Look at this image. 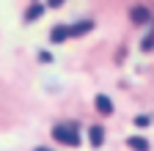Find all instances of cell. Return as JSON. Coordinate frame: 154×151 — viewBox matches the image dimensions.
Here are the masks:
<instances>
[{
    "mask_svg": "<svg viewBox=\"0 0 154 151\" xmlns=\"http://www.w3.org/2000/svg\"><path fill=\"white\" fill-rule=\"evenodd\" d=\"M80 124L77 121H69V124H55L52 126V137L63 146H80V135H77Z\"/></svg>",
    "mask_w": 154,
    "mask_h": 151,
    "instance_id": "obj_1",
    "label": "cell"
},
{
    "mask_svg": "<svg viewBox=\"0 0 154 151\" xmlns=\"http://www.w3.org/2000/svg\"><path fill=\"white\" fill-rule=\"evenodd\" d=\"M96 110H99L102 116H110V113H113V102H110V96L99 93V96H96Z\"/></svg>",
    "mask_w": 154,
    "mask_h": 151,
    "instance_id": "obj_2",
    "label": "cell"
},
{
    "mask_svg": "<svg viewBox=\"0 0 154 151\" xmlns=\"http://www.w3.org/2000/svg\"><path fill=\"white\" fill-rule=\"evenodd\" d=\"M88 137H91V146H94V148H99L102 140H105V129H102V126H91V129H88Z\"/></svg>",
    "mask_w": 154,
    "mask_h": 151,
    "instance_id": "obj_3",
    "label": "cell"
},
{
    "mask_svg": "<svg viewBox=\"0 0 154 151\" xmlns=\"http://www.w3.org/2000/svg\"><path fill=\"white\" fill-rule=\"evenodd\" d=\"M94 28L91 20H83V22H77V25H69V36H80V33H88Z\"/></svg>",
    "mask_w": 154,
    "mask_h": 151,
    "instance_id": "obj_4",
    "label": "cell"
},
{
    "mask_svg": "<svg viewBox=\"0 0 154 151\" xmlns=\"http://www.w3.org/2000/svg\"><path fill=\"white\" fill-rule=\"evenodd\" d=\"M50 39H52V41H63V39H69V25H55L52 33H50Z\"/></svg>",
    "mask_w": 154,
    "mask_h": 151,
    "instance_id": "obj_5",
    "label": "cell"
},
{
    "mask_svg": "<svg viewBox=\"0 0 154 151\" xmlns=\"http://www.w3.org/2000/svg\"><path fill=\"white\" fill-rule=\"evenodd\" d=\"M127 146L135 148V151H149V140H146V137H129Z\"/></svg>",
    "mask_w": 154,
    "mask_h": 151,
    "instance_id": "obj_6",
    "label": "cell"
},
{
    "mask_svg": "<svg viewBox=\"0 0 154 151\" xmlns=\"http://www.w3.org/2000/svg\"><path fill=\"white\" fill-rule=\"evenodd\" d=\"M132 20H135V22H146V20H149V11L140 8V6H138V8H132Z\"/></svg>",
    "mask_w": 154,
    "mask_h": 151,
    "instance_id": "obj_7",
    "label": "cell"
},
{
    "mask_svg": "<svg viewBox=\"0 0 154 151\" xmlns=\"http://www.w3.org/2000/svg\"><path fill=\"white\" fill-rule=\"evenodd\" d=\"M42 11H44V6H30V8H28V14H25V20H28V22H30V20H36Z\"/></svg>",
    "mask_w": 154,
    "mask_h": 151,
    "instance_id": "obj_8",
    "label": "cell"
},
{
    "mask_svg": "<svg viewBox=\"0 0 154 151\" xmlns=\"http://www.w3.org/2000/svg\"><path fill=\"white\" fill-rule=\"evenodd\" d=\"M149 124H151L149 116H138V118H135V126H149Z\"/></svg>",
    "mask_w": 154,
    "mask_h": 151,
    "instance_id": "obj_9",
    "label": "cell"
},
{
    "mask_svg": "<svg viewBox=\"0 0 154 151\" xmlns=\"http://www.w3.org/2000/svg\"><path fill=\"white\" fill-rule=\"evenodd\" d=\"M33 151H50V148H42V146H36V148H33Z\"/></svg>",
    "mask_w": 154,
    "mask_h": 151,
    "instance_id": "obj_10",
    "label": "cell"
}]
</instances>
